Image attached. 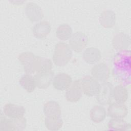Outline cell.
I'll return each instance as SVG.
<instances>
[{
	"instance_id": "1",
	"label": "cell",
	"mask_w": 131,
	"mask_h": 131,
	"mask_svg": "<svg viewBox=\"0 0 131 131\" xmlns=\"http://www.w3.org/2000/svg\"><path fill=\"white\" fill-rule=\"evenodd\" d=\"M130 51H120L114 57L113 74L120 82L129 83L130 73Z\"/></svg>"
},
{
	"instance_id": "2",
	"label": "cell",
	"mask_w": 131,
	"mask_h": 131,
	"mask_svg": "<svg viewBox=\"0 0 131 131\" xmlns=\"http://www.w3.org/2000/svg\"><path fill=\"white\" fill-rule=\"evenodd\" d=\"M73 52L69 45L66 42H60L56 44L52 59L57 67L66 66L72 59Z\"/></svg>"
},
{
	"instance_id": "3",
	"label": "cell",
	"mask_w": 131,
	"mask_h": 131,
	"mask_svg": "<svg viewBox=\"0 0 131 131\" xmlns=\"http://www.w3.org/2000/svg\"><path fill=\"white\" fill-rule=\"evenodd\" d=\"M27 120L25 117L11 118L1 113L0 121L1 130L21 131L26 128Z\"/></svg>"
},
{
	"instance_id": "4",
	"label": "cell",
	"mask_w": 131,
	"mask_h": 131,
	"mask_svg": "<svg viewBox=\"0 0 131 131\" xmlns=\"http://www.w3.org/2000/svg\"><path fill=\"white\" fill-rule=\"evenodd\" d=\"M114 86L113 84L107 81L102 82L100 84V88L96 96L97 102L101 105H106L112 102Z\"/></svg>"
},
{
	"instance_id": "5",
	"label": "cell",
	"mask_w": 131,
	"mask_h": 131,
	"mask_svg": "<svg viewBox=\"0 0 131 131\" xmlns=\"http://www.w3.org/2000/svg\"><path fill=\"white\" fill-rule=\"evenodd\" d=\"M69 43L72 51L76 53H80L88 45V38L84 33L77 31L72 34L69 39Z\"/></svg>"
},
{
	"instance_id": "6",
	"label": "cell",
	"mask_w": 131,
	"mask_h": 131,
	"mask_svg": "<svg viewBox=\"0 0 131 131\" xmlns=\"http://www.w3.org/2000/svg\"><path fill=\"white\" fill-rule=\"evenodd\" d=\"M82 92L84 95L89 97L96 96L99 88V82L92 76L86 75L80 80Z\"/></svg>"
},
{
	"instance_id": "7",
	"label": "cell",
	"mask_w": 131,
	"mask_h": 131,
	"mask_svg": "<svg viewBox=\"0 0 131 131\" xmlns=\"http://www.w3.org/2000/svg\"><path fill=\"white\" fill-rule=\"evenodd\" d=\"M25 12L28 19L31 22H39L43 18V12L41 8L33 2L27 3Z\"/></svg>"
},
{
	"instance_id": "8",
	"label": "cell",
	"mask_w": 131,
	"mask_h": 131,
	"mask_svg": "<svg viewBox=\"0 0 131 131\" xmlns=\"http://www.w3.org/2000/svg\"><path fill=\"white\" fill-rule=\"evenodd\" d=\"M91 73L92 76L98 82H104L107 81L108 79L110 71L106 63L100 62L95 64L92 68Z\"/></svg>"
},
{
	"instance_id": "9",
	"label": "cell",
	"mask_w": 131,
	"mask_h": 131,
	"mask_svg": "<svg viewBox=\"0 0 131 131\" xmlns=\"http://www.w3.org/2000/svg\"><path fill=\"white\" fill-rule=\"evenodd\" d=\"M82 93L80 80H75L67 90L65 97L70 102H76L80 99Z\"/></svg>"
},
{
	"instance_id": "10",
	"label": "cell",
	"mask_w": 131,
	"mask_h": 131,
	"mask_svg": "<svg viewBox=\"0 0 131 131\" xmlns=\"http://www.w3.org/2000/svg\"><path fill=\"white\" fill-rule=\"evenodd\" d=\"M107 108V115L111 118H124L128 114V108L124 103L111 102Z\"/></svg>"
},
{
	"instance_id": "11",
	"label": "cell",
	"mask_w": 131,
	"mask_h": 131,
	"mask_svg": "<svg viewBox=\"0 0 131 131\" xmlns=\"http://www.w3.org/2000/svg\"><path fill=\"white\" fill-rule=\"evenodd\" d=\"M72 78L66 73H59L54 76L52 84L58 91L67 90L72 83Z\"/></svg>"
},
{
	"instance_id": "12",
	"label": "cell",
	"mask_w": 131,
	"mask_h": 131,
	"mask_svg": "<svg viewBox=\"0 0 131 131\" xmlns=\"http://www.w3.org/2000/svg\"><path fill=\"white\" fill-rule=\"evenodd\" d=\"M34 77L35 79L37 87L40 89H45L48 88L52 83L54 73L52 70L39 72L35 73Z\"/></svg>"
},
{
	"instance_id": "13",
	"label": "cell",
	"mask_w": 131,
	"mask_h": 131,
	"mask_svg": "<svg viewBox=\"0 0 131 131\" xmlns=\"http://www.w3.org/2000/svg\"><path fill=\"white\" fill-rule=\"evenodd\" d=\"M112 44L114 48L120 51H126L130 45V38L128 34L120 32L113 37Z\"/></svg>"
},
{
	"instance_id": "14",
	"label": "cell",
	"mask_w": 131,
	"mask_h": 131,
	"mask_svg": "<svg viewBox=\"0 0 131 131\" xmlns=\"http://www.w3.org/2000/svg\"><path fill=\"white\" fill-rule=\"evenodd\" d=\"M52 61L48 58L36 56L31 69V73H37L52 70Z\"/></svg>"
},
{
	"instance_id": "15",
	"label": "cell",
	"mask_w": 131,
	"mask_h": 131,
	"mask_svg": "<svg viewBox=\"0 0 131 131\" xmlns=\"http://www.w3.org/2000/svg\"><path fill=\"white\" fill-rule=\"evenodd\" d=\"M3 112L5 115L9 118H19L24 117L26 110L21 105L8 103L4 105Z\"/></svg>"
},
{
	"instance_id": "16",
	"label": "cell",
	"mask_w": 131,
	"mask_h": 131,
	"mask_svg": "<svg viewBox=\"0 0 131 131\" xmlns=\"http://www.w3.org/2000/svg\"><path fill=\"white\" fill-rule=\"evenodd\" d=\"M51 30L50 23L46 20H42L35 24L32 28L33 35L38 39H42L47 37Z\"/></svg>"
},
{
	"instance_id": "17",
	"label": "cell",
	"mask_w": 131,
	"mask_h": 131,
	"mask_svg": "<svg viewBox=\"0 0 131 131\" xmlns=\"http://www.w3.org/2000/svg\"><path fill=\"white\" fill-rule=\"evenodd\" d=\"M82 56L85 62L89 64H95L100 60L101 53L96 48L89 47L84 50Z\"/></svg>"
},
{
	"instance_id": "18",
	"label": "cell",
	"mask_w": 131,
	"mask_h": 131,
	"mask_svg": "<svg viewBox=\"0 0 131 131\" xmlns=\"http://www.w3.org/2000/svg\"><path fill=\"white\" fill-rule=\"evenodd\" d=\"M99 21L101 25L105 28L109 29L113 27L116 21L115 13L109 9L103 11L99 16Z\"/></svg>"
},
{
	"instance_id": "19",
	"label": "cell",
	"mask_w": 131,
	"mask_h": 131,
	"mask_svg": "<svg viewBox=\"0 0 131 131\" xmlns=\"http://www.w3.org/2000/svg\"><path fill=\"white\" fill-rule=\"evenodd\" d=\"M36 57L32 52H24L20 54L18 59L21 64L23 66L24 70L27 74H31V69L33 61Z\"/></svg>"
},
{
	"instance_id": "20",
	"label": "cell",
	"mask_w": 131,
	"mask_h": 131,
	"mask_svg": "<svg viewBox=\"0 0 131 131\" xmlns=\"http://www.w3.org/2000/svg\"><path fill=\"white\" fill-rule=\"evenodd\" d=\"M43 112L46 117H58L61 116V110L57 101L50 100L45 103Z\"/></svg>"
},
{
	"instance_id": "21",
	"label": "cell",
	"mask_w": 131,
	"mask_h": 131,
	"mask_svg": "<svg viewBox=\"0 0 131 131\" xmlns=\"http://www.w3.org/2000/svg\"><path fill=\"white\" fill-rule=\"evenodd\" d=\"M113 98L116 102L124 103L128 98V91L126 87L122 84L115 86L113 89Z\"/></svg>"
},
{
	"instance_id": "22",
	"label": "cell",
	"mask_w": 131,
	"mask_h": 131,
	"mask_svg": "<svg viewBox=\"0 0 131 131\" xmlns=\"http://www.w3.org/2000/svg\"><path fill=\"white\" fill-rule=\"evenodd\" d=\"M106 116V110L101 105L94 106L90 112V117L91 120L96 123L102 122L105 119Z\"/></svg>"
},
{
	"instance_id": "23",
	"label": "cell",
	"mask_w": 131,
	"mask_h": 131,
	"mask_svg": "<svg viewBox=\"0 0 131 131\" xmlns=\"http://www.w3.org/2000/svg\"><path fill=\"white\" fill-rule=\"evenodd\" d=\"M19 83L28 93L33 92L37 87L34 77L29 74H26L21 76L19 80Z\"/></svg>"
},
{
	"instance_id": "24",
	"label": "cell",
	"mask_w": 131,
	"mask_h": 131,
	"mask_svg": "<svg viewBox=\"0 0 131 131\" xmlns=\"http://www.w3.org/2000/svg\"><path fill=\"white\" fill-rule=\"evenodd\" d=\"M130 124L122 118H111L107 123V128L115 130L125 131L130 129Z\"/></svg>"
},
{
	"instance_id": "25",
	"label": "cell",
	"mask_w": 131,
	"mask_h": 131,
	"mask_svg": "<svg viewBox=\"0 0 131 131\" xmlns=\"http://www.w3.org/2000/svg\"><path fill=\"white\" fill-rule=\"evenodd\" d=\"M72 34V28L68 24L60 25L56 30V36L60 40L66 41L70 39Z\"/></svg>"
},
{
	"instance_id": "26",
	"label": "cell",
	"mask_w": 131,
	"mask_h": 131,
	"mask_svg": "<svg viewBox=\"0 0 131 131\" xmlns=\"http://www.w3.org/2000/svg\"><path fill=\"white\" fill-rule=\"evenodd\" d=\"M63 120L61 116L46 117L45 124L48 130L56 131L59 130L63 125Z\"/></svg>"
}]
</instances>
